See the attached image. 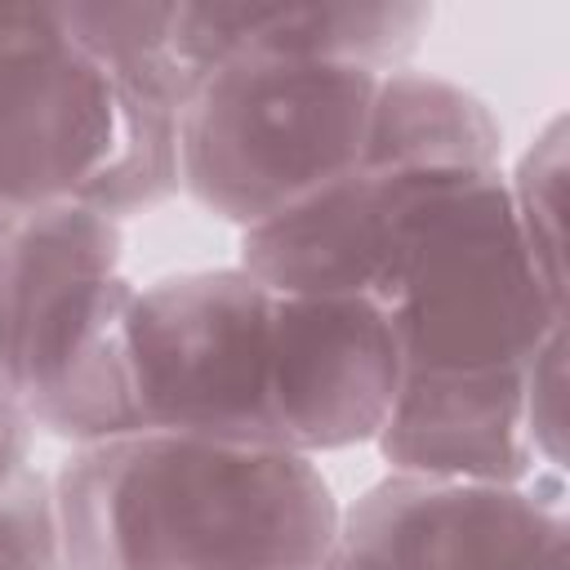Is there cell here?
<instances>
[{
  "label": "cell",
  "mask_w": 570,
  "mask_h": 570,
  "mask_svg": "<svg viewBox=\"0 0 570 570\" xmlns=\"http://www.w3.org/2000/svg\"><path fill=\"white\" fill-rule=\"evenodd\" d=\"M383 307L405 383L379 454L392 472L525 481L543 472L525 428V379L566 330L557 294L512 214L503 169H445L419 200Z\"/></svg>",
  "instance_id": "1"
},
{
  "label": "cell",
  "mask_w": 570,
  "mask_h": 570,
  "mask_svg": "<svg viewBox=\"0 0 570 570\" xmlns=\"http://www.w3.org/2000/svg\"><path fill=\"white\" fill-rule=\"evenodd\" d=\"M62 570H325L343 508L312 454L138 428L53 472Z\"/></svg>",
  "instance_id": "2"
},
{
  "label": "cell",
  "mask_w": 570,
  "mask_h": 570,
  "mask_svg": "<svg viewBox=\"0 0 570 570\" xmlns=\"http://www.w3.org/2000/svg\"><path fill=\"white\" fill-rule=\"evenodd\" d=\"M178 102L125 85L67 4L0 9V218L89 205L129 218L178 191Z\"/></svg>",
  "instance_id": "3"
},
{
  "label": "cell",
  "mask_w": 570,
  "mask_h": 570,
  "mask_svg": "<svg viewBox=\"0 0 570 570\" xmlns=\"http://www.w3.org/2000/svg\"><path fill=\"white\" fill-rule=\"evenodd\" d=\"M120 223L89 205L0 218V387L71 445L138 432Z\"/></svg>",
  "instance_id": "4"
},
{
  "label": "cell",
  "mask_w": 570,
  "mask_h": 570,
  "mask_svg": "<svg viewBox=\"0 0 570 570\" xmlns=\"http://www.w3.org/2000/svg\"><path fill=\"white\" fill-rule=\"evenodd\" d=\"M379 71L245 53L205 71L178 111V187L240 232L361 165Z\"/></svg>",
  "instance_id": "5"
},
{
  "label": "cell",
  "mask_w": 570,
  "mask_h": 570,
  "mask_svg": "<svg viewBox=\"0 0 570 570\" xmlns=\"http://www.w3.org/2000/svg\"><path fill=\"white\" fill-rule=\"evenodd\" d=\"M272 325L276 285L240 263L138 285L129 312L138 423L281 445L272 419Z\"/></svg>",
  "instance_id": "6"
},
{
  "label": "cell",
  "mask_w": 570,
  "mask_h": 570,
  "mask_svg": "<svg viewBox=\"0 0 570 570\" xmlns=\"http://www.w3.org/2000/svg\"><path fill=\"white\" fill-rule=\"evenodd\" d=\"M566 481L387 472L338 525L347 570H566Z\"/></svg>",
  "instance_id": "7"
},
{
  "label": "cell",
  "mask_w": 570,
  "mask_h": 570,
  "mask_svg": "<svg viewBox=\"0 0 570 570\" xmlns=\"http://www.w3.org/2000/svg\"><path fill=\"white\" fill-rule=\"evenodd\" d=\"M401 383V334L383 303L276 289L272 419L285 450L325 454L379 441Z\"/></svg>",
  "instance_id": "8"
},
{
  "label": "cell",
  "mask_w": 570,
  "mask_h": 570,
  "mask_svg": "<svg viewBox=\"0 0 570 570\" xmlns=\"http://www.w3.org/2000/svg\"><path fill=\"white\" fill-rule=\"evenodd\" d=\"M432 27L423 4H347V0H214L174 4V40L196 85L227 58H312L365 71H396Z\"/></svg>",
  "instance_id": "9"
},
{
  "label": "cell",
  "mask_w": 570,
  "mask_h": 570,
  "mask_svg": "<svg viewBox=\"0 0 570 570\" xmlns=\"http://www.w3.org/2000/svg\"><path fill=\"white\" fill-rule=\"evenodd\" d=\"M503 125L463 85L396 67L379 80L361 165L405 169H499Z\"/></svg>",
  "instance_id": "10"
},
{
  "label": "cell",
  "mask_w": 570,
  "mask_h": 570,
  "mask_svg": "<svg viewBox=\"0 0 570 570\" xmlns=\"http://www.w3.org/2000/svg\"><path fill=\"white\" fill-rule=\"evenodd\" d=\"M517 227L543 272V281L566 294V116H552L530 147L521 151L517 169L503 174Z\"/></svg>",
  "instance_id": "11"
},
{
  "label": "cell",
  "mask_w": 570,
  "mask_h": 570,
  "mask_svg": "<svg viewBox=\"0 0 570 570\" xmlns=\"http://www.w3.org/2000/svg\"><path fill=\"white\" fill-rule=\"evenodd\" d=\"M0 570H62L53 476L36 468L0 490Z\"/></svg>",
  "instance_id": "12"
},
{
  "label": "cell",
  "mask_w": 570,
  "mask_h": 570,
  "mask_svg": "<svg viewBox=\"0 0 570 570\" xmlns=\"http://www.w3.org/2000/svg\"><path fill=\"white\" fill-rule=\"evenodd\" d=\"M525 428L543 468H566V330L552 334L525 379Z\"/></svg>",
  "instance_id": "13"
},
{
  "label": "cell",
  "mask_w": 570,
  "mask_h": 570,
  "mask_svg": "<svg viewBox=\"0 0 570 570\" xmlns=\"http://www.w3.org/2000/svg\"><path fill=\"white\" fill-rule=\"evenodd\" d=\"M31 441H36V423H31L27 410L0 387V490L13 485V481L31 468Z\"/></svg>",
  "instance_id": "14"
},
{
  "label": "cell",
  "mask_w": 570,
  "mask_h": 570,
  "mask_svg": "<svg viewBox=\"0 0 570 570\" xmlns=\"http://www.w3.org/2000/svg\"><path fill=\"white\" fill-rule=\"evenodd\" d=\"M325 570H347V566H343V561H338V552H334V557H330V566H325Z\"/></svg>",
  "instance_id": "15"
}]
</instances>
